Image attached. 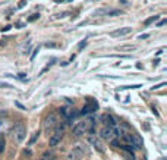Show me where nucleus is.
Instances as JSON below:
<instances>
[{
  "label": "nucleus",
  "instance_id": "nucleus-28",
  "mask_svg": "<svg viewBox=\"0 0 167 160\" xmlns=\"http://www.w3.org/2000/svg\"><path fill=\"white\" fill-rule=\"evenodd\" d=\"M166 24H167V21H166V19H161V21L158 22V27H163V25H166Z\"/></svg>",
  "mask_w": 167,
  "mask_h": 160
},
{
  "label": "nucleus",
  "instance_id": "nucleus-13",
  "mask_svg": "<svg viewBox=\"0 0 167 160\" xmlns=\"http://www.w3.org/2000/svg\"><path fill=\"white\" fill-rule=\"evenodd\" d=\"M109 10H110V7H101V9H97V10L94 12V15H95V16H103V15L107 16Z\"/></svg>",
  "mask_w": 167,
  "mask_h": 160
},
{
  "label": "nucleus",
  "instance_id": "nucleus-33",
  "mask_svg": "<svg viewBox=\"0 0 167 160\" xmlns=\"http://www.w3.org/2000/svg\"><path fill=\"white\" fill-rule=\"evenodd\" d=\"M120 3H125V4H128V3H129V0H120Z\"/></svg>",
  "mask_w": 167,
  "mask_h": 160
},
{
  "label": "nucleus",
  "instance_id": "nucleus-4",
  "mask_svg": "<svg viewBox=\"0 0 167 160\" xmlns=\"http://www.w3.org/2000/svg\"><path fill=\"white\" fill-rule=\"evenodd\" d=\"M67 122H65L63 125H59L54 131H53V134L50 135V140H49V145L50 147H56L59 142L62 141V138H63V132H65V125H66Z\"/></svg>",
  "mask_w": 167,
  "mask_h": 160
},
{
  "label": "nucleus",
  "instance_id": "nucleus-30",
  "mask_svg": "<svg viewBox=\"0 0 167 160\" xmlns=\"http://www.w3.org/2000/svg\"><path fill=\"white\" fill-rule=\"evenodd\" d=\"M148 37H150L148 34H141V36L138 37V38H139V40H144V38H148Z\"/></svg>",
  "mask_w": 167,
  "mask_h": 160
},
{
  "label": "nucleus",
  "instance_id": "nucleus-15",
  "mask_svg": "<svg viewBox=\"0 0 167 160\" xmlns=\"http://www.w3.org/2000/svg\"><path fill=\"white\" fill-rule=\"evenodd\" d=\"M119 15H123V10H120V9H110L109 13H107V16H119Z\"/></svg>",
  "mask_w": 167,
  "mask_h": 160
},
{
  "label": "nucleus",
  "instance_id": "nucleus-20",
  "mask_svg": "<svg viewBox=\"0 0 167 160\" xmlns=\"http://www.w3.org/2000/svg\"><path fill=\"white\" fill-rule=\"evenodd\" d=\"M86 44H88V41L86 40H82L79 44H78V52H81V50H84L85 47H86Z\"/></svg>",
  "mask_w": 167,
  "mask_h": 160
},
{
  "label": "nucleus",
  "instance_id": "nucleus-11",
  "mask_svg": "<svg viewBox=\"0 0 167 160\" xmlns=\"http://www.w3.org/2000/svg\"><path fill=\"white\" fill-rule=\"evenodd\" d=\"M131 33H132V28L125 27V28H119L116 31L110 33V36L112 37H125V36H128V34H131Z\"/></svg>",
  "mask_w": 167,
  "mask_h": 160
},
{
  "label": "nucleus",
  "instance_id": "nucleus-26",
  "mask_svg": "<svg viewBox=\"0 0 167 160\" xmlns=\"http://www.w3.org/2000/svg\"><path fill=\"white\" fill-rule=\"evenodd\" d=\"M38 52H40V47H37V49H35V50H34V53L31 54V60H34V57H35V56H37V53H38Z\"/></svg>",
  "mask_w": 167,
  "mask_h": 160
},
{
  "label": "nucleus",
  "instance_id": "nucleus-23",
  "mask_svg": "<svg viewBox=\"0 0 167 160\" xmlns=\"http://www.w3.org/2000/svg\"><path fill=\"white\" fill-rule=\"evenodd\" d=\"M37 19H40V13H34V15H31V16L28 18V22H34V21H37Z\"/></svg>",
  "mask_w": 167,
  "mask_h": 160
},
{
  "label": "nucleus",
  "instance_id": "nucleus-6",
  "mask_svg": "<svg viewBox=\"0 0 167 160\" xmlns=\"http://www.w3.org/2000/svg\"><path fill=\"white\" fill-rule=\"evenodd\" d=\"M43 125H44V131L46 132H50L51 129H54L56 125H57V115L54 112L47 113L46 118H44V121H43Z\"/></svg>",
  "mask_w": 167,
  "mask_h": 160
},
{
  "label": "nucleus",
  "instance_id": "nucleus-34",
  "mask_svg": "<svg viewBox=\"0 0 167 160\" xmlns=\"http://www.w3.org/2000/svg\"><path fill=\"white\" fill-rule=\"evenodd\" d=\"M54 1H57V3H59V1H72V0H54Z\"/></svg>",
  "mask_w": 167,
  "mask_h": 160
},
{
  "label": "nucleus",
  "instance_id": "nucleus-32",
  "mask_svg": "<svg viewBox=\"0 0 167 160\" xmlns=\"http://www.w3.org/2000/svg\"><path fill=\"white\" fill-rule=\"evenodd\" d=\"M152 113H154L155 116H158V112H157V109H155V107H154V106H152Z\"/></svg>",
  "mask_w": 167,
  "mask_h": 160
},
{
  "label": "nucleus",
  "instance_id": "nucleus-19",
  "mask_svg": "<svg viewBox=\"0 0 167 160\" xmlns=\"http://www.w3.org/2000/svg\"><path fill=\"white\" fill-rule=\"evenodd\" d=\"M4 148H6V144H4V137H3V135H0V153H3V151H4Z\"/></svg>",
  "mask_w": 167,
  "mask_h": 160
},
{
  "label": "nucleus",
  "instance_id": "nucleus-14",
  "mask_svg": "<svg viewBox=\"0 0 167 160\" xmlns=\"http://www.w3.org/2000/svg\"><path fill=\"white\" fill-rule=\"evenodd\" d=\"M160 19V15H155V16H150L148 19H145V22H144V25L145 27H148V25H151L152 22H157Z\"/></svg>",
  "mask_w": 167,
  "mask_h": 160
},
{
  "label": "nucleus",
  "instance_id": "nucleus-2",
  "mask_svg": "<svg viewBox=\"0 0 167 160\" xmlns=\"http://www.w3.org/2000/svg\"><path fill=\"white\" fill-rule=\"evenodd\" d=\"M88 154V145L85 142H76L75 147L67 153V160H82L84 156Z\"/></svg>",
  "mask_w": 167,
  "mask_h": 160
},
{
  "label": "nucleus",
  "instance_id": "nucleus-27",
  "mask_svg": "<svg viewBox=\"0 0 167 160\" xmlns=\"http://www.w3.org/2000/svg\"><path fill=\"white\" fill-rule=\"evenodd\" d=\"M24 6H25V0H21V1H19V4H18V7H19V9H22Z\"/></svg>",
  "mask_w": 167,
  "mask_h": 160
},
{
  "label": "nucleus",
  "instance_id": "nucleus-10",
  "mask_svg": "<svg viewBox=\"0 0 167 160\" xmlns=\"http://www.w3.org/2000/svg\"><path fill=\"white\" fill-rule=\"evenodd\" d=\"M89 142L94 145V148H95L98 153H101V154H104V153H106V147H104V144H103V142H101L98 138H95V137H92V135H91Z\"/></svg>",
  "mask_w": 167,
  "mask_h": 160
},
{
  "label": "nucleus",
  "instance_id": "nucleus-21",
  "mask_svg": "<svg viewBox=\"0 0 167 160\" xmlns=\"http://www.w3.org/2000/svg\"><path fill=\"white\" fill-rule=\"evenodd\" d=\"M46 47H49V49H57V47H60V44L59 43H46Z\"/></svg>",
  "mask_w": 167,
  "mask_h": 160
},
{
  "label": "nucleus",
  "instance_id": "nucleus-7",
  "mask_svg": "<svg viewBox=\"0 0 167 160\" xmlns=\"http://www.w3.org/2000/svg\"><path fill=\"white\" fill-rule=\"evenodd\" d=\"M95 110H98V103L95 100H92V99H88L86 100V104L82 107V110L79 112V115H91Z\"/></svg>",
  "mask_w": 167,
  "mask_h": 160
},
{
  "label": "nucleus",
  "instance_id": "nucleus-5",
  "mask_svg": "<svg viewBox=\"0 0 167 160\" xmlns=\"http://www.w3.org/2000/svg\"><path fill=\"white\" fill-rule=\"evenodd\" d=\"M116 135L120 137V131H117L116 126H107V125H104L100 129V137L103 140H106V141H112Z\"/></svg>",
  "mask_w": 167,
  "mask_h": 160
},
{
  "label": "nucleus",
  "instance_id": "nucleus-25",
  "mask_svg": "<svg viewBox=\"0 0 167 160\" xmlns=\"http://www.w3.org/2000/svg\"><path fill=\"white\" fill-rule=\"evenodd\" d=\"M24 156H28V157H31V156H33V151H31V150H24Z\"/></svg>",
  "mask_w": 167,
  "mask_h": 160
},
{
  "label": "nucleus",
  "instance_id": "nucleus-16",
  "mask_svg": "<svg viewBox=\"0 0 167 160\" xmlns=\"http://www.w3.org/2000/svg\"><path fill=\"white\" fill-rule=\"evenodd\" d=\"M38 160H54V154L47 151V153H44V154H43V157H40Z\"/></svg>",
  "mask_w": 167,
  "mask_h": 160
},
{
  "label": "nucleus",
  "instance_id": "nucleus-1",
  "mask_svg": "<svg viewBox=\"0 0 167 160\" xmlns=\"http://www.w3.org/2000/svg\"><path fill=\"white\" fill-rule=\"evenodd\" d=\"M120 137L123 138V141L129 145H132L134 150H141L142 145H144V140L135 134V132H125V131H120Z\"/></svg>",
  "mask_w": 167,
  "mask_h": 160
},
{
  "label": "nucleus",
  "instance_id": "nucleus-18",
  "mask_svg": "<svg viewBox=\"0 0 167 160\" xmlns=\"http://www.w3.org/2000/svg\"><path fill=\"white\" fill-rule=\"evenodd\" d=\"M59 113H60V116H63V118L66 119L67 115H69V109H66V107H60V109H59Z\"/></svg>",
  "mask_w": 167,
  "mask_h": 160
},
{
  "label": "nucleus",
  "instance_id": "nucleus-9",
  "mask_svg": "<svg viewBox=\"0 0 167 160\" xmlns=\"http://www.w3.org/2000/svg\"><path fill=\"white\" fill-rule=\"evenodd\" d=\"M100 121L103 122V125H107V126H116L117 125L116 119H115L110 113H103L100 116Z\"/></svg>",
  "mask_w": 167,
  "mask_h": 160
},
{
  "label": "nucleus",
  "instance_id": "nucleus-22",
  "mask_svg": "<svg viewBox=\"0 0 167 160\" xmlns=\"http://www.w3.org/2000/svg\"><path fill=\"white\" fill-rule=\"evenodd\" d=\"M135 49H136L135 46H122L119 50H120V52H125V50H135Z\"/></svg>",
  "mask_w": 167,
  "mask_h": 160
},
{
  "label": "nucleus",
  "instance_id": "nucleus-8",
  "mask_svg": "<svg viewBox=\"0 0 167 160\" xmlns=\"http://www.w3.org/2000/svg\"><path fill=\"white\" fill-rule=\"evenodd\" d=\"M72 134H73L75 137H81L84 134H86V122H85V121H84V122H78V124L73 126Z\"/></svg>",
  "mask_w": 167,
  "mask_h": 160
},
{
  "label": "nucleus",
  "instance_id": "nucleus-17",
  "mask_svg": "<svg viewBox=\"0 0 167 160\" xmlns=\"http://www.w3.org/2000/svg\"><path fill=\"white\" fill-rule=\"evenodd\" d=\"M142 84H135V85H125V87H120L119 90H136V88H141Z\"/></svg>",
  "mask_w": 167,
  "mask_h": 160
},
{
  "label": "nucleus",
  "instance_id": "nucleus-3",
  "mask_svg": "<svg viewBox=\"0 0 167 160\" xmlns=\"http://www.w3.org/2000/svg\"><path fill=\"white\" fill-rule=\"evenodd\" d=\"M25 137H27V126L22 122H18L13 126V129H12V138H13V141L19 144V142H22L25 140Z\"/></svg>",
  "mask_w": 167,
  "mask_h": 160
},
{
  "label": "nucleus",
  "instance_id": "nucleus-29",
  "mask_svg": "<svg viewBox=\"0 0 167 160\" xmlns=\"http://www.w3.org/2000/svg\"><path fill=\"white\" fill-rule=\"evenodd\" d=\"M15 106H18L19 109H21V110H25V106H22V104H21L19 101H16V103H15Z\"/></svg>",
  "mask_w": 167,
  "mask_h": 160
},
{
  "label": "nucleus",
  "instance_id": "nucleus-31",
  "mask_svg": "<svg viewBox=\"0 0 167 160\" xmlns=\"http://www.w3.org/2000/svg\"><path fill=\"white\" fill-rule=\"evenodd\" d=\"M10 28H12V27H10V25H6V27H4V28H1V31H9V30H10Z\"/></svg>",
  "mask_w": 167,
  "mask_h": 160
},
{
  "label": "nucleus",
  "instance_id": "nucleus-12",
  "mask_svg": "<svg viewBox=\"0 0 167 160\" xmlns=\"http://www.w3.org/2000/svg\"><path fill=\"white\" fill-rule=\"evenodd\" d=\"M40 134H41L40 131H35V132H34L33 135H31V138H30V141H28V145H34L35 142L38 141V138H40Z\"/></svg>",
  "mask_w": 167,
  "mask_h": 160
},
{
  "label": "nucleus",
  "instance_id": "nucleus-24",
  "mask_svg": "<svg viewBox=\"0 0 167 160\" xmlns=\"http://www.w3.org/2000/svg\"><path fill=\"white\" fill-rule=\"evenodd\" d=\"M166 85H167L166 82H161V84H157V85L151 87V90H160V88H163V87H166Z\"/></svg>",
  "mask_w": 167,
  "mask_h": 160
}]
</instances>
